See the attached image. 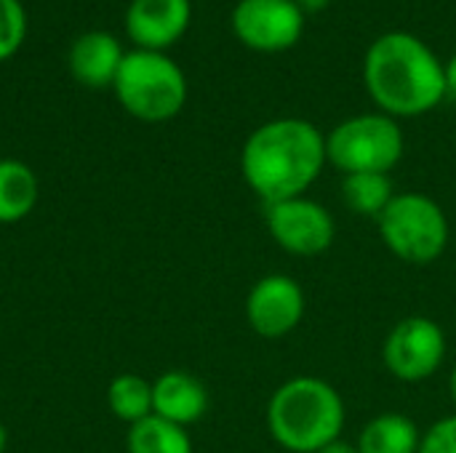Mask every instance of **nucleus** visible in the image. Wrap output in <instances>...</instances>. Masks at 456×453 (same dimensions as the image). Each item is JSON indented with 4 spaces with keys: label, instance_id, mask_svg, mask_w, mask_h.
Here are the masks:
<instances>
[{
    "label": "nucleus",
    "instance_id": "obj_1",
    "mask_svg": "<svg viewBox=\"0 0 456 453\" xmlns=\"http://www.w3.org/2000/svg\"><path fill=\"white\" fill-rule=\"evenodd\" d=\"M326 163V133L302 117L267 120L240 150V174L265 206L307 195Z\"/></svg>",
    "mask_w": 456,
    "mask_h": 453
},
{
    "label": "nucleus",
    "instance_id": "obj_2",
    "mask_svg": "<svg viewBox=\"0 0 456 453\" xmlns=\"http://www.w3.org/2000/svg\"><path fill=\"white\" fill-rule=\"evenodd\" d=\"M363 85L379 112L390 117H419L446 99L444 61L411 32L379 35L363 59Z\"/></svg>",
    "mask_w": 456,
    "mask_h": 453
},
{
    "label": "nucleus",
    "instance_id": "obj_3",
    "mask_svg": "<svg viewBox=\"0 0 456 453\" xmlns=\"http://www.w3.org/2000/svg\"><path fill=\"white\" fill-rule=\"evenodd\" d=\"M345 417L339 390L321 376H294L267 403V430L289 453H315L339 441Z\"/></svg>",
    "mask_w": 456,
    "mask_h": 453
},
{
    "label": "nucleus",
    "instance_id": "obj_4",
    "mask_svg": "<svg viewBox=\"0 0 456 453\" xmlns=\"http://www.w3.org/2000/svg\"><path fill=\"white\" fill-rule=\"evenodd\" d=\"M112 88L123 109L144 123H166L187 101V77L163 51H128Z\"/></svg>",
    "mask_w": 456,
    "mask_h": 453
},
{
    "label": "nucleus",
    "instance_id": "obj_5",
    "mask_svg": "<svg viewBox=\"0 0 456 453\" xmlns=\"http://www.w3.org/2000/svg\"><path fill=\"white\" fill-rule=\"evenodd\" d=\"M377 230L387 251L414 267L438 262L452 238L446 211L425 192H395L377 219Z\"/></svg>",
    "mask_w": 456,
    "mask_h": 453
},
{
    "label": "nucleus",
    "instance_id": "obj_6",
    "mask_svg": "<svg viewBox=\"0 0 456 453\" xmlns=\"http://www.w3.org/2000/svg\"><path fill=\"white\" fill-rule=\"evenodd\" d=\"M406 150L403 131L385 112H363L342 120L326 136L329 163L347 174H390Z\"/></svg>",
    "mask_w": 456,
    "mask_h": 453
},
{
    "label": "nucleus",
    "instance_id": "obj_7",
    "mask_svg": "<svg viewBox=\"0 0 456 453\" xmlns=\"http://www.w3.org/2000/svg\"><path fill=\"white\" fill-rule=\"evenodd\" d=\"M449 344L444 328L428 315L401 318L382 342V366L406 384L430 379L446 360Z\"/></svg>",
    "mask_w": 456,
    "mask_h": 453
},
{
    "label": "nucleus",
    "instance_id": "obj_8",
    "mask_svg": "<svg viewBox=\"0 0 456 453\" xmlns=\"http://www.w3.org/2000/svg\"><path fill=\"white\" fill-rule=\"evenodd\" d=\"M265 224L278 248L305 259L321 256L337 238V224L329 208L307 195L267 203Z\"/></svg>",
    "mask_w": 456,
    "mask_h": 453
},
{
    "label": "nucleus",
    "instance_id": "obj_9",
    "mask_svg": "<svg viewBox=\"0 0 456 453\" xmlns=\"http://www.w3.org/2000/svg\"><path fill=\"white\" fill-rule=\"evenodd\" d=\"M230 24L246 48L278 53L297 45L305 29V13L294 0H238Z\"/></svg>",
    "mask_w": 456,
    "mask_h": 453
},
{
    "label": "nucleus",
    "instance_id": "obj_10",
    "mask_svg": "<svg viewBox=\"0 0 456 453\" xmlns=\"http://www.w3.org/2000/svg\"><path fill=\"white\" fill-rule=\"evenodd\" d=\"M307 299L291 275H265L254 283L246 299V320L262 339H283L302 323Z\"/></svg>",
    "mask_w": 456,
    "mask_h": 453
},
{
    "label": "nucleus",
    "instance_id": "obj_11",
    "mask_svg": "<svg viewBox=\"0 0 456 453\" xmlns=\"http://www.w3.org/2000/svg\"><path fill=\"white\" fill-rule=\"evenodd\" d=\"M190 19V0H131L126 11V32L142 51H166L182 40Z\"/></svg>",
    "mask_w": 456,
    "mask_h": 453
},
{
    "label": "nucleus",
    "instance_id": "obj_12",
    "mask_svg": "<svg viewBox=\"0 0 456 453\" xmlns=\"http://www.w3.org/2000/svg\"><path fill=\"white\" fill-rule=\"evenodd\" d=\"M123 59L126 51L112 32L91 29L83 32L69 48V72L88 88H104L115 83Z\"/></svg>",
    "mask_w": 456,
    "mask_h": 453
},
{
    "label": "nucleus",
    "instance_id": "obj_13",
    "mask_svg": "<svg viewBox=\"0 0 456 453\" xmlns=\"http://www.w3.org/2000/svg\"><path fill=\"white\" fill-rule=\"evenodd\" d=\"M208 411L203 382L187 371H168L152 382V414L179 427L195 425Z\"/></svg>",
    "mask_w": 456,
    "mask_h": 453
},
{
    "label": "nucleus",
    "instance_id": "obj_14",
    "mask_svg": "<svg viewBox=\"0 0 456 453\" xmlns=\"http://www.w3.org/2000/svg\"><path fill=\"white\" fill-rule=\"evenodd\" d=\"M419 427L406 414H379L363 425L355 449L358 453H417L419 451Z\"/></svg>",
    "mask_w": 456,
    "mask_h": 453
},
{
    "label": "nucleus",
    "instance_id": "obj_15",
    "mask_svg": "<svg viewBox=\"0 0 456 453\" xmlns=\"http://www.w3.org/2000/svg\"><path fill=\"white\" fill-rule=\"evenodd\" d=\"M40 195L35 171L21 160H0V224L29 216Z\"/></svg>",
    "mask_w": 456,
    "mask_h": 453
},
{
    "label": "nucleus",
    "instance_id": "obj_16",
    "mask_svg": "<svg viewBox=\"0 0 456 453\" xmlns=\"http://www.w3.org/2000/svg\"><path fill=\"white\" fill-rule=\"evenodd\" d=\"M342 200L345 206L363 216V219H379L382 211L395 198V187L390 174H347L342 176Z\"/></svg>",
    "mask_w": 456,
    "mask_h": 453
},
{
    "label": "nucleus",
    "instance_id": "obj_17",
    "mask_svg": "<svg viewBox=\"0 0 456 453\" xmlns=\"http://www.w3.org/2000/svg\"><path fill=\"white\" fill-rule=\"evenodd\" d=\"M126 443L128 453H192V441L187 430L155 414L131 425Z\"/></svg>",
    "mask_w": 456,
    "mask_h": 453
},
{
    "label": "nucleus",
    "instance_id": "obj_18",
    "mask_svg": "<svg viewBox=\"0 0 456 453\" xmlns=\"http://www.w3.org/2000/svg\"><path fill=\"white\" fill-rule=\"evenodd\" d=\"M107 403L118 419L136 425L152 414V384L136 374H120L107 390Z\"/></svg>",
    "mask_w": 456,
    "mask_h": 453
},
{
    "label": "nucleus",
    "instance_id": "obj_19",
    "mask_svg": "<svg viewBox=\"0 0 456 453\" xmlns=\"http://www.w3.org/2000/svg\"><path fill=\"white\" fill-rule=\"evenodd\" d=\"M27 35V13L19 0H0V61L11 59Z\"/></svg>",
    "mask_w": 456,
    "mask_h": 453
},
{
    "label": "nucleus",
    "instance_id": "obj_20",
    "mask_svg": "<svg viewBox=\"0 0 456 453\" xmlns=\"http://www.w3.org/2000/svg\"><path fill=\"white\" fill-rule=\"evenodd\" d=\"M417 453H456V414L433 422L422 433Z\"/></svg>",
    "mask_w": 456,
    "mask_h": 453
},
{
    "label": "nucleus",
    "instance_id": "obj_21",
    "mask_svg": "<svg viewBox=\"0 0 456 453\" xmlns=\"http://www.w3.org/2000/svg\"><path fill=\"white\" fill-rule=\"evenodd\" d=\"M444 75H446V96H456V51L444 64Z\"/></svg>",
    "mask_w": 456,
    "mask_h": 453
},
{
    "label": "nucleus",
    "instance_id": "obj_22",
    "mask_svg": "<svg viewBox=\"0 0 456 453\" xmlns=\"http://www.w3.org/2000/svg\"><path fill=\"white\" fill-rule=\"evenodd\" d=\"M297 3V8L305 13V16H310V13H321L323 8H329L331 5V0H294Z\"/></svg>",
    "mask_w": 456,
    "mask_h": 453
},
{
    "label": "nucleus",
    "instance_id": "obj_23",
    "mask_svg": "<svg viewBox=\"0 0 456 453\" xmlns=\"http://www.w3.org/2000/svg\"><path fill=\"white\" fill-rule=\"evenodd\" d=\"M315 453H358V449H355V443H347V441H334V443H329V446H323L321 451Z\"/></svg>",
    "mask_w": 456,
    "mask_h": 453
},
{
    "label": "nucleus",
    "instance_id": "obj_24",
    "mask_svg": "<svg viewBox=\"0 0 456 453\" xmlns=\"http://www.w3.org/2000/svg\"><path fill=\"white\" fill-rule=\"evenodd\" d=\"M449 392H452V400H454L456 406V366L454 371H452V376H449Z\"/></svg>",
    "mask_w": 456,
    "mask_h": 453
},
{
    "label": "nucleus",
    "instance_id": "obj_25",
    "mask_svg": "<svg viewBox=\"0 0 456 453\" xmlns=\"http://www.w3.org/2000/svg\"><path fill=\"white\" fill-rule=\"evenodd\" d=\"M5 441H8V438H5V427H3V422H0V453L5 451Z\"/></svg>",
    "mask_w": 456,
    "mask_h": 453
}]
</instances>
